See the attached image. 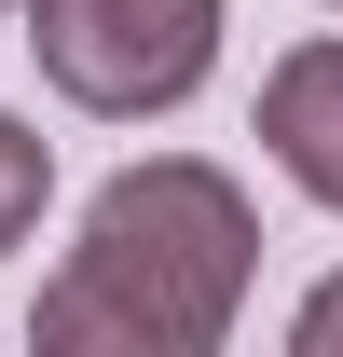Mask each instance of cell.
Returning <instances> with one entry per match:
<instances>
[{
  "label": "cell",
  "instance_id": "1",
  "mask_svg": "<svg viewBox=\"0 0 343 357\" xmlns=\"http://www.w3.org/2000/svg\"><path fill=\"white\" fill-rule=\"evenodd\" d=\"M247 275H261V206L206 151H151V165L96 178L69 261L28 303V344L42 357H206L234 344Z\"/></svg>",
  "mask_w": 343,
  "mask_h": 357
},
{
  "label": "cell",
  "instance_id": "2",
  "mask_svg": "<svg viewBox=\"0 0 343 357\" xmlns=\"http://www.w3.org/2000/svg\"><path fill=\"white\" fill-rule=\"evenodd\" d=\"M28 55L69 110L151 124L220 69V0H28Z\"/></svg>",
  "mask_w": 343,
  "mask_h": 357
},
{
  "label": "cell",
  "instance_id": "3",
  "mask_svg": "<svg viewBox=\"0 0 343 357\" xmlns=\"http://www.w3.org/2000/svg\"><path fill=\"white\" fill-rule=\"evenodd\" d=\"M261 151H275L316 206H343V28L302 42V55H275V83H261Z\"/></svg>",
  "mask_w": 343,
  "mask_h": 357
},
{
  "label": "cell",
  "instance_id": "4",
  "mask_svg": "<svg viewBox=\"0 0 343 357\" xmlns=\"http://www.w3.org/2000/svg\"><path fill=\"white\" fill-rule=\"evenodd\" d=\"M42 206H55V137L0 110V261H14V248L42 234Z\"/></svg>",
  "mask_w": 343,
  "mask_h": 357
},
{
  "label": "cell",
  "instance_id": "5",
  "mask_svg": "<svg viewBox=\"0 0 343 357\" xmlns=\"http://www.w3.org/2000/svg\"><path fill=\"white\" fill-rule=\"evenodd\" d=\"M289 344H302V357H343V275H330V289L289 316Z\"/></svg>",
  "mask_w": 343,
  "mask_h": 357
}]
</instances>
